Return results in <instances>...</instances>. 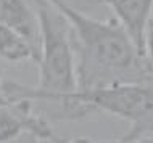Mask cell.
Instances as JSON below:
<instances>
[{"mask_svg": "<svg viewBox=\"0 0 153 143\" xmlns=\"http://www.w3.org/2000/svg\"><path fill=\"white\" fill-rule=\"evenodd\" d=\"M61 2H65L74 10L82 11V13H89L90 10L103 5V0H61Z\"/></svg>", "mask_w": 153, "mask_h": 143, "instance_id": "obj_8", "label": "cell"}, {"mask_svg": "<svg viewBox=\"0 0 153 143\" xmlns=\"http://www.w3.org/2000/svg\"><path fill=\"white\" fill-rule=\"evenodd\" d=\"M23 133H32L39 140H50L53 130L45 117L32 113L29 101H0V143H10Z\"/></svg>", "mask_w": 153, "mask_h": 143, "instance_id": "obj_2", "label": "cell"}, {"mask_svg": "<svg viewBox=\"0 0 153 143\" xmlns=\"http://www.w3.org/2000/svg\"><path fill=\"white\" fill-rule=\"evenodd\" d=\"M103 5L111 8L114 18L127 31L139 52L143 53V34L152 18L153 0H103Z\"/></svg>", "mask_w": 153, "mask_h": 143, "instance_id": "obj_4", "label": "cell"}, {"mask_svg": "<svg viewBox=\"0 0 153 143\" xmlns=\"http://www.w3.org/2000/svg\"><path fill=\"white\" fill-rule=\"evenodd\" d=\"M152 15H153V11H152ZM152 18H153V16H152Z\"/></svg>", "mask_w": 153, "mask_h": 143, "instance_id": "obj_10", "label": "cell"}, {"mask_svg": "<svg viewBox=\"0 0 153 143\" xmlns=\"http://www.w3.org/2000/svg\"><path fill=\"white\" fill-rule=\"evenodd\" d=\"M2 80H3V77H2V71H0V85H2Z\"/></svg>", "mask_w": 153, "mask_h": 143, "instance_id": "obj_9", "label": "cell"}, {"mask_svg": "<svg viewBox=\"0 0 153 143\" xmlns=\"http://www.w3.org/2000/svg\"><path fill=\"white\" fill-rule=\"evenodd\" d=\"M50 2L63 13L71 27L77 92L153 80L150 61L139 52L131 35L114 16L97 19L89 13L74 10L61 0Z\"/></svg>", "mask_w": 153, "mask_h": 143, "instance_id": "obj_1", "label": "cell"}, {"mask_svg": "<svg viewBox=\"0 0 153 143\" xmlns=\"http://www.w3.org/2000/svg\"><path fill=\"white\" fill-rule=\"evenodd\" d=\"M50 142L52 143H98V142L89 140V138H71V140H66V138H60L58 135H55V133L52 135ZM111 143H114V142H111ZM116 143H153V133L152 135H147V137H142V138H137V140H132V142L119 140Z\"/></svg>", "mask_w": 153, "mask_h": 143, "instance_id": "obj_6", "label": "cell"}, {"mask_svg": "<svg viewBox=\"0 0 153 143\" xmlns=\"http://www.w3.org/2000/svg\"><path fill=\"white\" fill-rule=\"evenodd\" d=\"M143 55L153 66V18L148 19L145 34H143Z\"/></svg>", "mask_w": 153, "mask_h": 143, "instance_id": "obj_7", "label": "cell"}, {"mask_svg": "<svg viewBox=\"0 0 153 143\" xmlns=\"http://www.w3.org/2000/svg\"><path fill=\"white\" fill-rule=\"evenodd\" d=\"M0 23L18 32L39 56L40 27L36 0H0Z\"/></svg>", "mask_w": 153, "mask_h": 143, "instance_id": "obj_3", "label": "cell"}, {"mask_svg": "<svg viewBox=\"0 0 153 143\" xmlns=\"http://www.w3.org/2000/svg\"><path fill=\"white\" fill-rule=\"evenodd\" d=\"M0 58L10 63H23V61L37 63L39 56L18 32L0 23Z\"/></svg>", "mask_w": 153, "mask_h": 143, "instance_id": "obj_5", "label": "cell"}]
</instances>
